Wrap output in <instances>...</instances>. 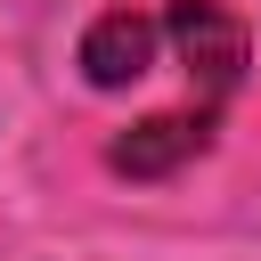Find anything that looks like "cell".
Masks as SVG:
<instances>
[{
    "instance_id": "obj_1",
    "label": "cell",
    "mask_w": 261,
    "mask_h": 261,
    "mask_svg": "<svg viewBox=\"0 0 261 261\" xmlns=\"http://www.w3.org/2000/svg\"><path fill=\"white\" fill-rule=\"evenodd\" d=\"M163 41L171 57L188 65V90L204 106H228L237 73H245V24L220 8V0H171L163 8Z\"/></svg>"
},
{
    "instance_id": "obj_2",
    "label": "cell",
    "mask_w": 261,
    "mask_h": 261,
    "mask_svg": "<svg viewBox=\"0 0 261 261\" xmlns=\"http://www.w3.org/2000/svg\"><path fill=\"white\" fill-rule=\"evenodd\" d=\"M212 122H220V106L188 98L179 114H147L139 130H122V139L106 147V163H114V171H130V179H163V171H179L188 155H204V147H212Z\"/></svg>"
},
{
    "instance_id": "obj_3",
    "label": "cell",
    "mask_w": 261,
    "mask_h": 261,
    "mask_svg": "<svg viewBox=\"0 0 261 261\" xmlns=\"http://www.w3.org/2000/svg\"><path fill=\"white\" fill-rule=\"evenodd\" d=\"M155 49H163V16L106 8V16H90V33H82V82H90V90H122V82H139V73L155 65Z\"/></svg>"
}]
</instances>
